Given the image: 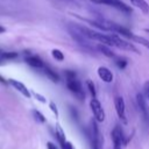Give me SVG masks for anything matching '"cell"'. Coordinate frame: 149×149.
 Instances as JSON below:
<instances>
[{
    "label": "cell",
    "instance_id": "obj_1",
    "mask_svg": "<svg viewBox=\"0 0 149 149\" xmlns=\"http://www.w3.org/2000/svg\"><path fill=\"white\" fill-rule=\"evenodd\" d=\"M64 74H65V80H66V87L69 88V91L72 92L78 100H84L85 92H84L81 83L77 78L76 72L72 70H65Z\"/></svg>",
    "mask_w": 149,
    "mask_h": 149
},
{
    "label": "cell",
    "instance_id": "obj_24",
    "mask_svg": "<svg viewBox=\"0 0 149 149\" xmlns=\"http://www.w3.org/2000/svg\"><path fill=\"white\" fill-rule=\"evenodd\" d=\"M33 95H34V97H35V98H36V99H37L38 101H41V102H43V104H44V102L47 101V100H45V98H44L43 95H41V94L36 93V92H33Z\"/></svg>",
    "mask_w": 149,
    "mask_h": 149
},
{
    "label": "cell",
    "instance_id": "obj_8",
    "mask_svg": "<svg viewBox=\"0 0 149 149\" xmlns=\"http://www.w3.org/2000/svg\"><path fill=\"white\" fill-rule=\"evenodd\" d=\"M112 140H113V143L114 146H119L121 147L122 144H126L127 141L125 140V135H123V132L122 129L120 128V126H115L114 129L112 130Z\"/></svg>",
    "mask_w": 149,
    "mask_h": 149
},
{
    "label": "cell",
    "instance_id": "obj_25",
    "mask_svg": "<svg viewBox=\"0 0 149 149\" xmlns=\"http://www.w3.org/2000/svg\"><path fill=\"white\" fill-rule=\"evenodd\" d=\"M62 149H73V147H72V144H71V142H65L63 146H62Z\"/></svg>",
    "mask_w": 149,
    "mask_h": 149
},
{
    "label": "cell",
    "instance_id": "obj_6",
    "mask_svg": "<svg viewBox=\"0 0 149 149\" xmlns=\"http://www.w3.org/2000/svg\"><path fill=\"white\" fill-rule=\"evenodd\" d=\"M136 101H137V106H139V109H140L143 119L146 121H149V104H148L147 98L144 97V94L143 93H137Z\"/></svg>",
    "mask_w": 149,
    "mask_h": 149
},
{
    "label": "cell",
    "instance_id": "obj_18",
    "mask_svg": "<svg viewBox=\"0 0 149 149\" xmlns=\"http://www.w3.org/2000/svg\"><path fill=\"white\" fill-rule=\"evenodd\" d=\"M114 61H115V64L119 69H125L127 66V63H128L126 58H121V57H116Z\"/></svg>",
    "mask_w": 149,
    "mask_h": 149
},
{
    "label": "cell",
    "instance_id": "obj_30",
    "mask_svg": "<svg viewBox=\"0 0 149 149\" xmlns=\"http://www.w3.org/2000/svg\"><path fill=\"white\" fill-rule=\"evenodd\" d=\"M114 149H121V147H119V146H114Z\"/></svg>",
    "mask_w": 149,
    "mask_h": 149
},
{
    "label": "cell",
    "instance_id": "obj_3",
    "mask_svg": "<svg viewBox=\"0 0 149 149\" xmlns=\"http://www.w3.org/2000/svg\"><path fill=\"white\" fill-rule=\"evenodd\" d=\"M94 3H98V5H106V6H111V7H114L115 9L120 10V12H123V13H132V8L125 3L123 1L121 0H90Z\"/></svg>",
    "mask_w": 149,
    "mask_h": 149
},
{
    "label": "cell",
    "instance_id": "obj_16",
    "mask_svg": "<svg viewBox=\"0 0 149 149\" xmlns=\"http://www.w3.org/2000/svg\"><path fill=\"white\" fill-rule=\"evenodd\" d=\"M56 137H57V140L59 141V143H61V146H63L66 141H65V134H64V132H63V129L57 125L56 126Z\"/></svg>",
    "mask_w": 149,
    "mask_h": 149
},
{
    "label": "cell",
    "instance_id": "obj_5",
    "mask_svg": "<svg viewBox=\"0 0 149 149\" xmlns=\"http://www.w3.org/2000/svg\"><path fill=\"white\" fill-rule=\"evenodd\" d=\"M92 132H91V142L92 149H102V139L100 135V130L94 121H92Z\"/></svg>",
    "mask_w": 149,
    "mask_h": 149
},
{
    "label": "cell",
    "instance_id": "obj_20",
    "mask_svg": "<svg viewBox=\"0 0 149 149\" xmlns=\"http://www.w3.org/2000/svg\"><path fill=\"white\" fill-rule=\"evenodd\" d=\"M86 86H87V88H88L92 98H95V86H94V84H93V81L91 79H87L86 80Z\"/></svg>",
    "mask_w": 149,
    "mask_h": 149
},
{
    "label": "cell",
    "instance_id": "obj_29",
    "mask_svg": "<svg viewBox=\"0 0 149 149\" xmlns=\"http://www.w3.org/2000/svg\"><path fill=\"white\" fill-rule=\"evenodd\" d=\"M5 31H6V28L2 27V26H0V34H1V33H5Z\"/></svg>",
    "mask_w": 149,
    "mask_h": 149
},
{
    "label": "cell",
    "instance_id": "obj_21",
    "mask_svg": "<svg viewBox=\"0 0 149 149\" xmlns=\"http://www.w3.org/2000/svg\"><path fill=\"white\" fill-rule=\"evenodd\" d=\"M3 57H5V61H7V59H15L17 57V54L16 52H3Z\"/></svg>",
    "mask_w": 149,
    "mask_h": 149
},
{
    "label": "cell",
    "instance_id": "obj_19",
    "mask_svg": "<svg viewBox=\"0 0 149 149\" xmlns=\"http://www.w3.org/2000/svg\"><path fill=\"white\" fill-rule=\"evenodd\" d=\"M51 55H52V57H54L56 61H63V59H64V54H63L61 50H58V49H54V50L51 51Z\"/></svg>",
    "mask_w": 149,
    "mask_h": 149
},
{
    "label": "cell",
    "instance_id": "obj_14",
    "mask_svg": "<svg viewBox=\"0 0 149 149\" xmlns=\"http://www.w3.org/2000/svg\"><path fill=\"white\" fill-rule=\"evenodd\" d=\"M130 2L137 7L143 14H149V3L146 0H130Z\"/></svg>",
    "mask_w": 149,
    "mask_h": 149
},
{
    "label": "cell",
    "instance_id": "obj_13",
    "mask_svg": "<svg viewBox=\"0 0 149 149\" xmlns=\"http://www.w3.org/2000/svg\"><path fill=\"white\" fill-rule=\"evenodd\" d=\"M128 40H130V41H133V42H135V43H139V44L146 47L147 49H149V40H147L146 37L139 36V35L134 34L133 31H132V34L128 36Z\"/></svg>",
    "mask_w": 149,
    "mask_h": 149
},
{
    "label": "cell",
    "instance_id": "obj_31",
    "mask_svg": "<svg viewBox=\"0 0 149 149\" xmlns=\"http://www.w3.org/2000/svg\"><path fill=\"white\" fill-rule=\"evenodd\" d=\"M148 99H149V98H148Z\"/></svg>",
    "mask_w": 149,
    "mask_h": 149
},
{
    "label": "cell",
    "instance_id": "obj_17",
    "mask_svg": "<svg viewBox=\"0 0 149 149\" xmlns=\"http://www.w3.org/2000/svg\"><path fill=\"white\" fill-rule=\"evenodd\" d=\"M33 115H34V118H35V120H36L37 122H41V123H44V122H45V118H44V115H43L40 111L34 109V111H33Z\"/></svg>",
    "mask_w": 149,
    "mask_h": 149
},
{
    "label": "cell",
    "instance_id": "obj_11",
    "mask_svg": "<svg viewBox=\"0 0 149 149\" xmlns=\"http://www.w3.org/2000/svg\"><path fill=\"white\" fill-rule=\"evenodd\" d=\"M8 83L14 87V88H16L21 94H23L26 98H30V92H29V90L26 87V85L24 84H22L21 81H19V80H16V79H8Z\"/></svg>",
    "mask_w": 149,
    "mask_h": 149
},
{
    "label": "cell",
    "instance_id": "obj_7",
    "mask_svg": "<svg viewBox=\"0 0 149 149\" xmlns=\"http://www.w3.org/2000/svg\"><path fill=\"white\" fill-rule=\"evenodd\" d=\"M114 106H115V111L118 113V116L120 118V120L123 123H127V118H126V105H125V100L121 95H116L114 99Z\"/></svg>",
    "mask_w": 149,
    "mask_h": 149
},
{
    "label": "cell",
    "instance_id": "obj_12",
    "mask_svg": "<svg viewBox=\"0 0 149 149\" xmlns=\"http://www.w3.org/2000/svg\"><path fill=\"white\" fill-rule=\"evenodd\" d=\"M95 48H97V51H99L100 54H102L104 56H106V57H108V58H113V59H115L118 56L112 51V49L109 48V47H107V45H105V44H97L95 45Z\"/></svg>",
    "mask_w": 149,
    "mask_h": 149
},
{
    "label": "cell",
    "instance_id": "obj_27",
    "mask_svg": "<svg viewBox=\"0 0 149 149\" xmlns=\"http://www.w3.org/2000/svg\"><path fill=\"white\" fill-rule=\"evenodd\" d=\"M5 62V57H3V51L0 50V65H2Z\"/></svg>",
    "mask_w": 149,
    "mask_h": 149
},
{
    "label": "cell",
    "instance_id": "obj_4",
    "mask_svg": "<svg viewBox=\"0 0 149 149\" xmlns=\"http://www.w3.org/2000/svg\"><path fill=\"white\" fill-rule=\"evenodd\" d=\"M90 107L93 112V115H94L95 120L98 122H102L105 120V112H104V108H102L100 101L97 98H92L91 101H90Z\"/></svg>",
    "mask_w": 149,
    "mask_h": 149
},
{
    "label": "cell",
    "instance_id": "obj_2",
    "mask_svg": "<svg viewBox=\"0 0 149 149\" xmlns=\"http://www.w3.org/2000/svg\"><path fill=\"white\" fill-rule=\"evenodd\" d=\"M111 35V40H112V43H113V47H116V48H120L125 51H132V52H139V50L128 41H126L123 37H121L120 35L118 34H114V33H109Z\"/></svg>",
    "mask_w": 149,
    "mask_h": 149
},
{
    "label": "cell",
    "instance_id": "obj_28",
    "mask_svg": "<svg viewBox=\"0 0 149 149\" xmlns=\"http://www.w3.org/2000/svg\"><path fill=\"white\" fill-rule=\"evenodd\" d=\"M0 83H2V84H6V79L0 74Z\"/></svg>",
    "mask_w": 149,
    "mask_h": 149
},
{
    "label": "cell",
    "instance_id": "obj_23",
    "mask_svg": "<svg viewBox=\"0 0 149 149\" xmlns=\"http://www.w3.org/2000/svg\"><path fill=\"white\" fill-rule=\"evenodd\" d=\"M49 107H50V109L54 112V114H55L56 116H58V109H57V106L55 105V102L51 101V102L49 104Z\"/></svg>",
    "mask_w": 149,
    "mask_h": 149
},
{
    "label": "cell",
    "instance_id": "obj_9",
    "mask_svg": "<svg viewBox=\"0 0 149 149\" xmlns=\"http://www.w3.org/2000/svg\"><path fill=\"white\" fill-rule=\"evenodd\" d=\"M97 72H98L99 78L102 81H105V83H112L113 81V78L114 77H113L112 71L108 68H106V66H99L98 70H97Z\"/></svg>",
    "mask_w": 149,
    "mask_h": 149
},
{
    "label": "cell",
    "instance_id": "obj_26",
    "mask_svg": "<svg viewBox=\"0 0 149 149\" xmlns=\"http://www.w3.org/2000/svg\"><path fill=\"white\" fill-rule=\"evenodd\" d=\"M47 148H48V149H58V148L56 147V144H54L52 142H48V143H47Z\"/></svg>",
    "mask_w": 149,
    "mask_h": 149
},
{
    "label": "cell",
    "instance_id": "obj_10",
    "mask_svg": "<svg viewBox=\"0 0 149 149\" xmlns=\"http://www.w3.org/2000/svg\"><path fill=\"white\" fill-rule=\"evenodd\" d=\"M26 63L31 66V68H35V69H43L45 66V64L43 63V61L38 57V56H34V55H30V56H27L24 58Z\"/></svg>",
    "mask_w": 149,
    "mask_h": 149
},
{
    "label": "cell",
    "instance_id": "obj_22",
    "mask_svg": "<svg viewBox=\"0 0 149 149\" xmlns=\"http://www.w3.org/2000/svg\"><path fill=\"white\" fill-rule=\"evenodd\" d=\"M143 94H144V97L147 99L149 98V80H147L144 83V85H143Z\"/></svg>",
    "mask_w": 149,
    "mask_h": 149
},
{
    "label": "cell",
    "instance_id": "obj_15",
    "mask_svg": "<svg viewBox=\"0 0 149 149\" xmlns=\"http://www.w3.org/2000/svg\"><path fill=\"white\" fill-rule=\"evenodd\" d=\"M42 70H43L44 74H45V76H47L51 81H54V83H58V81H59V76H58V74H57V72H55L52 69H50L49 66H47V65H45Z\"/></svg>",
    "mask_w": 149,
    "mask_h": 149
}]
</instances>
